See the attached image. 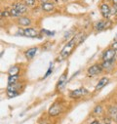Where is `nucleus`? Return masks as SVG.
Segmentation results:
<instances>
[{"instance_id": "nucleus-18", "label": "nucleus", "mask_w": 117, "mask_h": 124, "mask_svg": "<svg viewBox=\"0 0 117 124\" xmlns=\"http://www.w3.org/2000/svg\"><path fill=\"white\" fill-rule=\"evenodd\" d=\"M19 91H7L6 92V95H7V97L8 98H15V97H17V96H19Z\"/></svg>"}, {"instance_id": "nucleus-21", "label": "nucleus", "mask_w": 117, "mask_h": 124, "mask_svg": "<svg viewBox=\"0 0 117 124\" xmlns=\"http://www.w3.org/2000/svg\"><path fill=\"white\" fill-rule=\"evenodd\" d=\"M23 1L27 7H33L36 4V0H23Z\"/></svg>"}, {"instance_id": "nucleus-7", "label": "nucleus", "mask_w": 117, "mask_h": 124, "mask_svg": "<svg viewBox=\"0 0 117 124\" xmlns=\"http://www.w3.org/2000/svg\"><path fill=\"white\" fill-rule=\"evenodd\" d=\"M100 12L102 15V17L105 18V19H108L110 17V15H111V9L108 6V4H106L105 2L102 3L100 5Z\"/></svg>"}, {"instance_id": "nucleus-19", "label": "nucleus", "mask_w": 117, "mask_h": 124, "mask_svg": "<svg viewBox=\"0 0 117 124\" xmlns=\"http://www.w3.org/2000/svg\"><path fill=\"white\" fill-rule=\"evenodd\" d=\"M21 84H13V85H10L7 87V91H19V89L21 88Z\"/></svg>"}, {"instance_id": "nucleus-23", "label": "nucleus", "mask_w": 117, "mask_h": 124, "mask_svg": "<svg viewBox=\"0 0 117 124\" xmlns=\"http://www.w3.org/2000/svg\"><path fill=\"white\" fill-rule=\"evenodd\" d=\"M52 71H53V63H51V64H50V67H49V69H48V70H47V72H46V74H45L44 78H46L48 75H50V74L52 73Z\"/></svg>"}, {"instance_id": "nucleus-6", "label": "nucleus", "mask_w": 117, "mask_h": 124, "mask_svg": "<svg viewBox=\"0 0 117 124\" xmlns=\"http://www.w3.org/2000/svg\"><path fill=\"white\" fill-rule=\"evenodd\" d=\"M67 73H68V71H67V70H65L64 73L61 75V77L58 78V82H57V89L62 90V89L65 87V85L66 84V81H67Z\"/></svg>"}, {"instance_id": "nucleus-27", "label": "nucleus", "mask_w": 117, "mask_h": 124, "mask_svg": "<svg viewBox=\"0 0 117 124\" xmlns=\"http://www.w3.org/2000/svg\"><path fill=\"white\" fill-rule=\"evenodd\" d=\"M110 48H111V49H113V50H115V51H117V41H116V42H114V43H112Z\"/></svg>"}, {"instance_id": "nucleus-13", "label": "nucleus", "mask_w": 117, "mask_h": 124, "mask_svg": "<svg viewBox=\"0 0 117 124\" xmlns=\"http://www.w3.org/2000/svg\"><path fill=\"white\" fill-rule=\"evenodd\" d=\"M108 82H109V78H108V77H102V78L100 79V81H99L98 84L96 85L95 89H96V90H101V89H102L105 85H107Z\"/></svg>"}, {"instance_id": "nucleus-3", "label": "nucleus", "mask_w": 117, "mask_h": 124, "mask_svg": "<svg viewBox=\"0 0 117 124\" xmlns=\"http://www.w3.org/2000/svg\"><path fill=\"white\" fill-rule=\"evenodd\" d=\"M75 40H76V38H72L66 46H65V48L62 50V52H61V56H62V58H66L70 53H71V51H72V49H73V47H74V44H75Z\"/></svg>"}, {"instance_id": "nucleus-15", "label": "nucleus", "mask_w": 117, "mask_h": 124, "mask_svg": "<svg viewBox=\"0 0 117 124\" xmlns=\"http://www.w3.org/2000/svg\"><path fill=\"white\" fill-rule=\"evenodd\" d=\"M54 4L53 3H50V2H47V3H42L41 5V9L45 12H51L54 10Z\"/></svg>"}, {"instance_id": "nucleus-1", "label": "nucleus", "mask_w": 117, "mask_h": 124, "mask_svg": "<svg viewBox=\"0 0 117 124\" xmlns=\"http://www.w3.org/2000/svg\"><path fill=\"white\" fill-rule=\"evenodd\" d=\"M102 70H103V68H102V65L95 64V65L91 66L90 68H88V70H87V74L89 75V76H95V75L100 74Z\"/></svg>"}, {"instance_id": "nucleus-22", "label": "nucleus", "mask_w": 117, "mask_h": 124, "mask_svg": "<svg viewBox=\"0 0 117 124\" xmlns=\"http://www.w3.org/2000/svg\"><path fill=\"white\" fill-rule=\"evenodd\" d=\"M102 112V106H97L95 108H94V110H93V113L95 114V115H99V114H101Z\"/></svg>"}, {"instance_id": "nucleus-12", "label": "nucleus", "mask_w": 117, "mask_h": 124, "mask_svg": "<svg viewBox=\"0 0 117 124\" xmlns=\"http://www.w3.org/2000/svg\"><path fill=\"white\" fill-rule=\"evenodd\" d=\"M18 23L22 26H26L27 27V26H29L31 24V20L29 18H27V17H21L18 20Z\"/></svg>"}, {"instance_id": "nucleus-30", "label": "nucleus", "mask_w": 117, "mask_h": 124, "mask_svg": "<svg viewBox=\"0 0 117 124\" xmlns=\"http://www.w3.org/2000/svg\"><path fill=\"white\" fill-rule=\"evenodd\" d=\"M115 7H116V12H117V6H115Z\"/></svg>"}, {"instance_id": "nucleus-17", "label": "nucleus", "mask_w": 117, "mask_h": 124, "mask_svg": "<svg viewBox=\"0 0 117 124\" xmlns=\"http://www.w3.org/2000/svg\"><path fill=\"white\" fill-rule=\"evenodd\" d=\"M20 70H21L20 67H18V66H13V67L10 68V70H8V72H9V75H18L19 72H20Z\"/></svg>"}, {"instance_id": "nucleus-11", "label": "nucleus", "mask_w": 117, "mask_h": 124, "mask_svg": "<svg viewBox=\"0 0 117 124\" xmlns=\"http://www.w3.org/2000/svg\"><path fill=\"white\" fill-rule=\"evenodd\" d=\"M108 115L111 119L117 121V106H111L108 108Z\"/></svg>"}, {"instance_id": "nucleus-5", "label": "nucleus", "mask_w": 117, "mask_h": 124, "mask_svg": "<svg viewBox=\"0 0 117 124\" xmlns=\"http://www.w3.org/2000/svg\"><path fill=\"white\" fill-rule=\"evenodd\" d=\"M87 94H88V91L85 88H79V89H75L73 91H70L69 97L72 99H77V98H81Z\"/></svg>"}, {"instance_id": "nucleus-26", "label": "nucleus", "mask_w": 117, "mask_h": 124, "mask_svg": "<svg viewBox=\"0 0 117 124\" xmlns=\"http://www.w3.org/2000/svg\"><path fill=\"white\" fill-rule=\"evenodd\" d=\"M42 32L46 33L47 35H54V34H55V32H51V31H48L47 29H42Z\"/></svg>"}, {"instance_id": "nucleus-29", "label": "nucleus", "mask_w": 117, "mask_h": 124, "mask_svg": "<svg viewBox=\"0 0 117 124\" xmlns=\"http://www.w3.org/2000/svg\"><path fill=\"white\" fill-rule=\"evenodd\" d=\"M111 2H112L115 6H117V0H111Z\"/></svg>"}, {"instance_id": "nucleus-8", "label": "nucleus", "mask_w": 117, "mask_h": 124, "mask_svg": "<svg viewBox=\"0 0 117 124\" xmlns=\"http://www.w3.org/2000/svg\"><path fill=\"white\" fill-rule=\"evenodd\" d=\"M23 36H26V37H37L38 36V31L35 29V28H32V27H26L24 29H22V33Z\"/></svg>"}, {"instance_id": "nucleus-28", "label": "nucleus", "mask_w": 117, "mask_h": 124, "mask_svg": "<svg viewBox=\"0 0 117 124\" xmlns=\"http://www.w3.org/2000/svg\"><path fill=\"white\" fill-rule=\"evenodd\" d=\"M90 124H101V122H100L99 120H97V119H96V120H93Z\"/></svg>"}, {"instance_id": "nucleus-24", "label": "nucleus", "mask_w": 117, "mask_h": 124, "mask_svg": "<svg viewBox=\"0 0 117 124\" xmlns=\"http://www.w3.org/2000/svg\"><path fill=\"white\" fill-rule=\"evenodd\" d=\"M9 16H11L10 15V12H8V11H3V12H1V17L3 18H6V17H9Z\"/></svg>"}, {"instance_id": "nucleus-2", "label": "nucleus", "mask_w": 117, "mask_h": 124, "mask_svg": "<svg viewBox=\"0 0 117 124\" xmlns=\"http://www.w3.org/2000/svg\"><path fill=\"white\" fill-rule=\"evenodd\" d=\"M62 110H63V106H62L60 103L56 102V103H54V104L50 107V108H49V110H48V113H49L51 116H57L58 114H60V113L62 112Z\"/></svg>"}, {"instance_id": "nucleus-14", "label": "nucleus", "mask_w": 117, "mask_h": 124, "mask_svg": "<svg viewBox=\"0 0 117 124\" xmlns=\"http://www.w3.org/2000/svg\"><path fill=\"white\" fill-rule=\"evenodd\" d=\"M104 28H106V22L104 21H99L98 23H96L95 24V29L97 31H102Z\"/></svg>"}, {"instance_id": "nucleus-25", "label": "nucleus", "mask_w": 117, "mask_h": 124, "mask_svg": "<svg viewBox=\"0 0 117 124\" xmlns=\"http://www.w3.org/2000/svg\"><path fill=\"white\" fill-rule=\"evenodd\" d=\"M112 121H111V118L110 117H107V118H104L103 119V123L102 124H111Z\"/></svg>"}, {"instance_id": "nucleus-20", "label": "nucleus", "mask_w": 117, "mask_h": 124, "mask_svg": "<svg viewBox=\"0 0 117 124\" xmlns=\"http://www.w3.org/2000/svg\"><path fill=\"white\" fill-rule=\"evenodd\" d=\"M10 15L12 16V17H14V18H21V13L19 12V11H17L16 9H14V8H12L11 10H10Z\"/></svg>"}, {"instance_id": "nucleus-9", "label": "nucleus", "mask_w": 117, "mask_h": 124, "mask_svg": "<svg viewBox=\"0 0 117 124\" xmlns=\"http://www.w3.org/2000/svg\"><path fill=\"white\" fill-rule=\"evenodd\" d=\"M12 8L16 9L17 11H19L22 15L24 14V13H26V11H27V6H26L24 3H21V2L14 3V4L12 5Z\"/></svg>"}, {"instance_id": "nucleus-10", "label": "nucleus", "mask_w": 117, "mask_h": 124, "mask_svg": "<svg viewBox=\"0 0 117 124\" xmlns=\"http://www.w3.org/2000/svg\"><path fill=\"white\" fill-rule=\"evenodd\" d=\"M37 51H38V48H37V47L29 48V49H27V50L24 52V56L26 57L27 60H31V59H33V58L35 57Z\"/></svg>"}, {"instance_id": "nucleus-16", "label": "nucleus", "mask_w": 117, "mask_h": 124, "mask_svg": "<svg viewBox=\"0 0 117 124\" xmlns=\"http://www.w3.org/2000/svg\"><path fill=\"white\" fill-rule=\"evenodd\" d=\"M19 78H20L19 74H18V75H9V76H8V80H7V82H8V86L13 85V84H16V83L18 82Z\"/></svg>"}, {"instance_id": "nucleus-4", "label": "nucleus", "mask_w": 117, "mask_h": 124, "mask_svg": "<svg viewBox=\"0 0 117 124\" xmlns=\"http://www.w3.org/2000/svg\"><path fill=\"white\" fill-rule=\"evenodd\" d=\"M115 55H116L115 50H113L111 48L106 49L102 53V60H103V62H113L114 58H115Z\"/></svg>"}]
</instances>
